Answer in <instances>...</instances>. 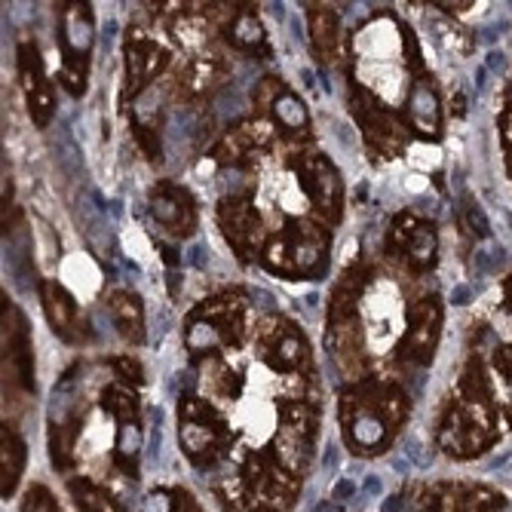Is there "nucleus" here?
Returning <instances> with one entry per match:
<instances>
[{
    "label": "nucleus",
    "instance_id": "14",
    "mask_svg": "<svg viewBox=\"0 0 512 512\" xmlns=\"http://www.w3.org/2000/svg\"><path fill=\"white\" fill-rule=\"evenodd\" d=\"M40 301H43V313H46V322H50V329L68 341V344H83L89 341V325L77 307V301L71 298V292L62 286V283H53V279H46L40 283Z\"/></svg>",
    "mask_w": 512,
    "mask_h": 512
},
{
    "label": "nucleus",
    "instance_id": "29",
    "mask_svg": "<svg viewBox=\"0 0 512 512\" xmlns=\"http://www.w3.org/2000/svg\"><path fill=\"white\" fill-rule=\"evenodd\" d=\"M102 405L117 417L120 424H138V399L129 384H111L102 393Z\"/></svg>",
    "mask_w": 512,
    "mask_h": 512
},
{
    "label": "nucleus",
    "instance_id": "24",
    "mask_svg": "<svg viewBox=\"0 0 512 512\" xmlns=\"http://www.w3.org/2000/svg\"><path fill=\"white\" fill-rule=\"evenodd\" d=\"M227 37H230V43H234L237 50H243V53H252V56H261V59L270 56L267 31H264L261 19H258L255 13H249V10H240V13L234 16V22H230V28H227Z\"/></svg>",
    "mask_w": 512,
    "mask_h": 512
},
{
    "label": "nucleus",
    "instance_id": "36",
    "mask_svg": "<svg viewBox=\"0 0 512 512\" xmlns=\"http://www.w3.org/2000/svg\"><path fill=\"white\" fill-rule=\"evenodd\" d=\"M503 298H506L503 310H512V276H506V283H503Z\"/></svg>",
    "mask_w": 512,
    "mask_h": 512
},
{
    "label": "nucleus",
    "instance_id": "17",
    "mask_svg": "<svg viewBox=\"0 0 512 512\" xmlns=\"http://www.w3.org/2000/svg\"><path fill=\"white\" fill-rule=\"evenodd\" d=\"M405 120H408L411 132L424 135V138H439L442 105H439V96H436V89L427 77L414 80V86L408 92V102H405Z\"/></svg>",
    "mask_w": 512,
    "mask_h": 512
},
{
    "label": "nucleus",
    "instance_id": "22",
    "mask_svg": "<svg viewBox=\"0 0 512 512\" xmlns=\"http://www.w3.org/2000/svg\"><path fill=\"white\" fill-rule=\"evenodd\" d=\"M307 28H310V43L313 50L319 53L322 62H335L341 53V25L338 16L332 10H319L310 7L307 10Z\"/></svg>",
    "mask_w": 512,
    "mask_h": 512
},
{
    "label": "nucleus",
    "instance_id": "2",
    "mask_svg": "<svg viewBox=\"0 0 512 512\" xmlns=\"http://www.w3.org/2000/svg\"><path fill=\"white\" fill-rule=\"evenodd\" d=\"M405 421V393L393 384H362L341 402L344 439L356 454H381Z\"/></svg>",
    "mask_w": 512,
    "mask_h": 512
},
{
    "label": "nucleus",
    "instance_id": "4",
    "mask_svg": "<svg viewBox=\"0 0 512 512\" xmlns=\"http://www.w3.org/2000/svg\"><path fill=\"white\" fill-rule=\"evenodd\" d=\"M243 295L230 292L209 298L188 316V344L191 353H215L221 347H234L243 338Z\"/></svg>",
    "mask_w": 512,
    "mask_h": 512
},
{
    "label": "nucleus",
    "instance_id": "7",
    "mask_svg": "<svg viewBox=\"0 0 512 512\" xmlns=\"http://www.w3.org/2000/svg\"><path fill=\"white\" fill-rule=\"evenodd\" d=\"M350 111L365 135V142L371 151H378L384 157H396L408 145V129L399 123L396 114H390L371 92L353 86L350 92Z\"/></svg>",
    "mask_w": 512,
    "mask_h": 512
},
{
    "label": "nucleus",
    "instance_id": "27",
    "mask_svg": "<svg viewBox=\"0 0 512 512\" xmlns=\"http://www.w3.org/2000/svg\"><path fill=\"white\" fill-rule=\"evenodd\" d=\"M68 491H71L74 503L80 506V512H123V506L105 488H99L89 479H71Z\"/></svg>",
    "mask_w": 512,
    "mask_h": 512
},
{
    "label": "nucleus",
    "instance_id": "1",
    "mask_svg": "<svg viewBox=\"0 0 512 512\" xmlns=\"http://www.w3.org/2000/svg\"><path fill=\"white\" fill-rule=\"evenodd\" d=\"M497 442L494 393L479 359L467 365L460 378V393L451 402L439 427V445L451 457H476Z\"/></svg>",
    "mask_w": 512,
    "mask_h": 512
},
{
    "label": "nucleus",
    "instance_id": "23",
    "mask_svg": "<svg viewBox=\"0 0 512 512\" xmlns=\"http://www.w3.org/2000/svg\"><path fill=\"white\" fill-rule=\"evenodd\" d=\"M445 497H433L439 500V512H494L503 506V494L491 491V488H442Z\"/></svg>",
    "mask_w": 512,
    "mask_h": 512
},
{
    "label": "nucleus",
    "instance_id": "3",
    "mask_svg": "<svg viewBox=\"0 0 512 512\" xmlns=\"http://www.w3.org/2000/svg\"><path fill=\"white\" fill-rule=\"evenodd\" d=\"M264 267L283 276H316L329 261V234L310 221H292L267 240Z\"/></svg>",
    "mask_w": 512,
    "mask_h": 512
},
{
    "label": "nucleus",
    "instance_id": "13",
    "mask_svg": "<svg viewBox=\"0 0 512 512\" xmlns=\"http://www.w3.org/2000/svg\"><path fill=\"white\" fill-rule=\"evenodd\" d=\"M4 378L22 390H34L31 338L22 313L4 298Z\"/></svg>",
    "mask_w": 512,
    "mask_h": 512
},
{
    "label": "nucleus",
    "instance_id": "6",
    "mask_svg": "<svg viewBox=\"0 0 512 512\" xmlns=\"http://www.w3.org/2000/svg\"><path fill=\"white\" fill-rule=\"evenodd\" d=\"M249 512H286L298 491V476L273 457H252L243 470Z\"/></svg>",
    "mask_w": 512,
    "mask_h": 512
},
{
    "label": "nucleus",
    "instance_id": "9",
    "mask_svg": "<svg viewBox=\"0 0 512 512\" xmlns=\"http://www.w3.org/2000/svg\"><path fill=\"white\" fill-rule=\"evenodd\" d=\"M387 246L393 255H399L411 270L424 273L436 264V249H439V240H436V227L424 218H417L411 212H402L393 218V227H390V237H387Z\"/></svg>",
    "mask_w": 512,
    "mask_h": 512
},
{
    "label": "nucleus",
    "instance_id": "35",
    "mask_svg": "<svg viewBox=\"0 0 512 512\" xmlns=\"http://www.w3.org/2000/svg\"><path fill=\"white\" fill-rule=\"evenodd\" d=\"M178 503H181V512H203V509L191 500V494H178Z\"/></svg>",
    "mask_w": 512,
    "mask_h": 512
},
{
    "label": "nucleus",
    "instance_id": "33",
    "mask_svg": "<svg viewBox=\"0 0 512 512\" xmlns=\"http://www.w3.org/2000/svg\"><path fill=\"white\" fill-rule=\"evenodd\" d=\"M132 132L138 138V145H142V151L148 154V160L160 163V138H157V132L142 120H132Z\"/></svg>",
    "mask_w": 512,
    "mask_h": 512
},
{
    "label": "nucleus",
    "instance_id": "34",
    "mask_svg": "<svg viewBox=\"0 0 512 512\" xmlns=\"http://www.w3.org/2000/svg\"><path fill=\"white\" fill-rule=\"evenodd\" d=\"M114 368H117V375H120V381H126V384H142V365H138L135 359H126V356H120V359H114Z\"/></svg>",
    "mask_w": 512,
    "mask_h": 512
},
{
    "label": "nucleus",
    "instance_id": "28",
    "mask_svg": "<svg viewBox=\"0 0 512 512\" xmlns=\"http://www.w3.org/2000/svg\"><path fill=\"white\" fill-rule=\"evenodd\" d=\"M138 451H142V427H138V424H120L114 460H117V467H120L129 479L138 476Z\"/></svg>",
    "mask_w": 512,
    "mask_h": 512
},
{
    "label": "nucleus",
    "instance_id": "25",
    "mask_svg": "<svg viewBox=\"0 0 512 512\" xmlns=\"http://www.w3.org/2000/svg\"><path fill=\"white\" fill-rule=\"evenodd\" d=\"M270 114H273V123L283 129L286 135H304L307 126H310V117H307V108L304 102L295 96L292 89H279L276 99L270 102Z\"/></svg>",
    "mask_w": 512,
    "mask_h": 512
},
{
    "label": "nucleus",
    "instance_id": "18",
    "mask_svg": "<svg viewBox=\"0 0 512 512\" xmlns=\"http://www.w3.org/2000/svg\"><path fill=\"white\" fill-rule=\"evenodd\" d=\"M96 25H92L89 4H65L62 10V53L65 59H89Z\"/></svg>",
    "mask_w": 512,
    "mask_h": 512
},
{
    "label": "nucleus",
    "instance_id": "5",
    "mask_svg": "<svg viewBox=\"0 0 512 512\" xmlns=\"http://www.w3.org/2000/svg\"><path fill=\"white\" fill-rule=\"evenodd\" d=\"M178 439L197 467H212L227 448V424L206 399L188 396L178 405Z\"/></svg>",
    "mask_w": 512,
    "mask_h": 512
},
{
    "label": "nucleus",
    "instance_id": "30",
    "mask_svg": "<svg viewBox=\"0 0 512 512\" xmlns=\"http://www.w3.org/2000/svg\"><path fill=\"white\" fill-rule=\"evenodd\" d=\"M62 86L71 92L74 99H80L86 92V80H89V59H62V74H59Z\"/></svg>",
    "mask_w": 512,
    "mask_h": 512
},
{
    "label": "nucleus",
    "instance_id": "21",
    "mask_svg": "<svg viewBox=\"0 0 512 512\" xmlns=\"http://www.w3.org/2000/svg\"><path fill=\"white\" fill-rule=\"evenodd\" d=\"M108 307H111V316H114L117 329H120V335L126 341H132V344L145 341V307H142V298H138L135 292L117 289V292H111Z\"/></svg>",
    "mask_w": 512,
    "mask_h": 512
},
{
    "label": "nucleus",
    "instance_id": "15",
    "mask_svg": "<svg viewBox=\"0 0 512 512\" xmlns=\"http://www.w3.org/2000/svg\"><path fill=\"white\" fill-rule=\"evenodd\" d=\"M218 224L224 240L234 246L240 258H249L261 240V218L246 197H224L218 203Z\"/></svg>",
    "mask_w": 512,
    "mask_h": 512
},
{
    "label": "nucleus",
    "instance_id": "20",
    "mask_svg": "<svg viewBox=\"0 0 512 512\" xmlns=\"http://www.w3.org/2000/svg\"><path fill=\"white\" fill-rule=\"evenodd\" d=\"M25 460H28V448L22 436L16 433L13 424L4 421V427H0V497L16 494L19 479L25 473Z\"/></svg>",
    "mask_w": 512,
    "mask_h": 512
},
{
    "label": "nucleus",
    "instance_id": "12",
    "mask_svg": "<svg viewBox=\"0 0 512 512\" xmlns=\"http://www.w3.org/2000/svg\"><path fill=\"white\" fill-rule=\"evenodd\" d=\"M123 53H126V92L129 96H138L154 77L163 74V68L169 65V50L160 46L151 34L132 28L126 34L123 43Z\"/></svg>",
    "mask_w": 512,
    "mask_h": 512
},
{
    "label": "nucleus",
    "instance_id": "11",
    "mask_svg": "<svg viewBox=\"0 0 512 512\" xmlns=\"http://www.w3.org/2000/svg\"><path fill=\"white\" fill-rule=\"evenodd\" d=\"M19 80H22V92H25L28 114H31L34 126L46 129L56 114V99H53V86H50V80H46L43 59L37 53L34 40L19 43Z\"/></svg>",
    "mask_w": 512,
    "mask_h": 512
},
{
    "label": "nucleus",
    "instance_id": "10",
    "mask_svg": "<svg viewBox=\"0 0 512 512\" xmlns=\"http://www.w3.org/2000/svg\"><path fill=\"white\" fill-rule=\"evenodd\" d=\"M442 335V304L439 298H421L408 313V329L399 344V356L411 365H427Z\"/></svg>",
    "mask_w": 512,
    "mask_h": 512
},
{
    "label": "nucleus",
    "instance_id": "19",
    "mask_svg": "<svg viewBox=\"0 0 512 512\" xmlns=\"http://www.w3.org/2000/svg\"><path fill=\"white\" fill-rule=\"evenodd\" d=\"M267 362H270V368H279V371H301L310 362L304 335L298 329H292L289 322L273 329L270 341H267Z\"/></svg>",
    "mask_w": 512,
    "mask_h": 512
},
{
    "label": "nucleus",
    "instance_id": "32",
    "mask_svg": "<svg viewBox=\"0 0 512 512\" xmlns=\"http://www.w3.org/2000/svg\"><path fill=\"white\" fill-rule=\"evenodd\" d=\"M22 512H62V506L56 503V497L43 485H31V491L25 494Z\"/></svg>",
    "mask_w": 512,
    "mask_h": 512
},
{
    "label": "nucleus",
    "instance_id": "31",
    "mask_svg": "<svg viewBox=\"0 0 512 512\" xmlns=\"http://www.w3.org/2000/svg\"><path fill=\"white\" fill-rule=\"evenodd\" d=\"M218 80H221V68H218L215 62H209V59H200V62L191 65L188 77H184V86H188L191 92H206V89H212Z\"/></svg>",
    "mask_w": 512,
    "mask_h": 512
},
{
    "label": "nucleus",
    "instance_id": "16",
    "mask_svg": "<svg viewBox=\"0 0 512 512\" xmlns=\"http://www.w3.org/2000/svg\"><path fill=\"white\" fill-rule=\"evenodd\" d=\"M151 215L175 237H191L197 230V203L178 184H157L151 191Z\"/></svg>",
    "mask_w": 512,
    "mask_h": 512
},
{
    "label": "nucleus",
    "instance_id": "8",
    "mask_svg": "<svg viewBox=\"0 0 512 512\" xmlns=\"http://www.w3.org/2000/svg\"><path fill=\"white\" fill-rule=\"evenodd\" d=\"M292 169L298 175L301 191L313 203V209L325 221H338L341 206H344V184H341V175L332 166V160H325L316 151H304L292 160Z\"/></svg>",
    "mask_w": 512,
    "mask_h": 512
},
{
    "label": "nucleus",
    "instance_id": "26",
    "mask_svg": "<svg viewBox=\"0 0 512 512\" xmlns=\"http://www.w3.org/2000/svg\"><path fill=\"white\" fill-rule=\"evenodd\" d=\"M77 436H80V421H77V417H71V421H62V424H53V430H50V457H53V463L62 473H68L74 467V460H77V454H74Z\"/></svg>",
    "mask_w": 512,
    "mask_h": 512
}]
</instances>
